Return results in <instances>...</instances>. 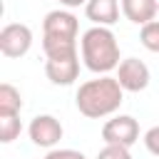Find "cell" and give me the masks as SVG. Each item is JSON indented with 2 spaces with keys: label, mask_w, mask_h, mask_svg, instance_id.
Here are the masks:
<instances>
[{
  "label": "cell",
  "mask_w": 159,
  "mask_h": 159,
  "mask_svg": "<svg viewBox=\"0 0 159 159\" xmlns=\"http://www.w3.org/2000/svg\"><path fill=\"white\" fill-rule=\"evenodd\" d=\"M122 102H124V89H122L119 80L109 77V75H99L94 80L82 82L75 94V104H77L80 114H84L87 119L109 117L122 107Z\"/></svg>",
  "instance_id": "cell-1"
},
{
  "label": "cell",
  "mask_w": 159,
  "mask_h": 159,
  "mask_svg": "<svg viewBox=\"0 0 159 159\" xmlns=\"http://www.w3.org/2000/svg\"><path fill=\"white\" fill-rule=\"evenodd\" d=\"M45 159H87V157L77 149H50Z\"/></svg>",
  "instance_id": "cell-16"
},
{
  "label": "cell",
  "mask_w": 159,
  "mask_h": 159,
  "mask_svg": "<svg viewBox=\"0 0 159 159\" xmlns=\"http://www.w3.org/2000/svg\"><path fill=\"white\" fill-rule=\"evenodd\" d=\"M80 52H82L84 67L89 72H94V75H109L122 62L117 35L104 25H92L89 30L82 32Z\"/></svg>",
  "instance_id": "cell-2"
},
{
  "label": "cell",
  "mask_w": 159,
  "mask_h": 159,
  "mask_svg": "<svg viewBox=\"0 0 159 159\" xmlns=\"http://www.w3.org/2000/svg\"><path fill=\"white\" fill-rule=\"evenodd\" d=\"M119 0H87L84 5V15L92 25H104L112 27L119 20Z\"/></svg>",
  "instance_id": "cell-9"
},
{
  "label": "cell",
  "mask_w": 159,
  "mask_h": 159,
  "mask_svg": "<svg viewBox=\"0 0 159 159\" xmlns=\"http://www.w3.org/2000/svg\"><path fill=\"white\" fill-rule=\"evenodd\" d=\"M154 2H157V10H159V0H154Z\"/></svg>",
  "instance_id": "cell-18"
},
{
  "label": "cell",
  "mask_w": 159,
  "mask_h": 159,
  "mask_svg": "<svg viewBox=\"0 0 159 159\" xmlns=\"http://www.w3.org/2000/svg\"><path fill=\"white\" fill-rule=\"evenodd\" d=\"M55 2H60V5L67 7V10H75V7H80V5H87V0H55Z\"/></svg>",
  "instance_id": "cell-17"
},
{
  "label": "cell",
  "mask_w": 159,
  "mask_h": 159,
  "mask_svg": "<svg viewBox=\"0 0 159 159\" xmlns=\"http://www.w3.org/2000/svg\"><path fill=\"white\" fill-rule=\"evenodd\" d=\"M45 75L52 84L67 87L80 77V52L62 55V57H47L45 60Z\"/></svg>",
  "instance_id": "cell-7"
},
{
  "label": "cell",
  "mask_w": 159,
  "mask_h": 159,
  "mask_svg": "<svg viewBox=\"0 0 159 159\" xmlns=\"http://www.w3.org/2000/svg\"><path fill=\"white\" fill-rule=\"evenodd\" d=\"M97 159H132L129 154V147H122V144H104L97 154Z\"/></svg>",
  "instance_id": "cell-14"
},
{
  "label": "cell",
  "mask_w": 159,
  "mask_h": 159,
  "mask_svg": "<svg viewBox=\"0 0 159 159\" xmlns=\"http://www.w3.org/2000/svg\"><path fill=\"white\" fill-rule=\"evenodd\" d=\"M102 139H104V144L132 147L139 139V122L134 117H129V114H117V117H112V119L104 122Z\"/></svg>",
  "instance_id": "cell-6"
},
{
  "label": "cell",
  "mask_w": 159,
  "mask_h": 159,
  "mask_svg": "<svg viewBox=\"0 0 159 159\" xmlns=\"http://www.w3.org/2000/svg\"><path fill=\"white\" fill-rule=\"evenodd\" d=\"M80 22L70 10H52L42 20V50L45 57H62L77 52Z\"/></svg>",
  "instance_id": "cell-3"
},
{
  "label": "cell",
  "mask_w": 159,
  "mask_h": 159,
  "mask_svg": "<svg viewBox=\"0 0 159 159\" xmlns=\"http://www.w3.org/2000/svg\"><path fill=\"white\" fill-rule=\"evenodd\" d=\"M122 2V12L129 22L134 25H147L157 17V2L154 0H119Z\"/></svg>",
  "instance_id": "cell-10"
},
{
  "label": "cell",
  "mask_w": 159,
  "mask_h": 159,
  "mask_svg": "<svg viewBox=\"0 0 159 159\" xmlns=\"http://www.w3.org/2000/svg\"><path fill=\"white\" fill-rule=\"evenodd\" d=\"M139 40L149 52H159V20H152L147 25H142L139 30Z\"/></svg>",
  "instance_id": "cell-13"
},
{
  "label": "cell",
  "mask_w": 159,
  "mask_h": 159,
  "mask_svg": "<svg viewBox=\"0 0 159 159\" xmlns=\"http://www.w3.org/2000/svg\"><path fill=\"white\" fill-rule=\"evenodd\" d=\"M22 109V94L10 82L0 84V114H20Z\"/></svg>",
  "instance_id": "cell-11"
},
{
  "label": "cell",
  "mask_w": 159,
  "mask_h": 159,
  "mask_svg": "<svg viewBox=\"0 0 159 159\" xmlns=\"http://www.w3.org/2000/svg\"><path fill=\"white\" fill-rule=\"evenodd\" d=\"M117 80H119V84H122L124 92H142V89L149 87L152 75H149V67H147L142 60L127 57V60H122L119 67H117Z\"/></svg>",
  "instance_id": "cell-8"
},
{
  "label": "cell",
  "mask_w": 159,
  "mask_h": 159,
  "mask_svg": "<svg viewBox=\"0 0 159 159\" xmlns=\"http://www.w3.org/2000/svg\"><path fill=\"white\" fill-rule=\"evenodd\" d=\"M22 132V122H20V114H0V142L2 144H10L20 137Z\"/></svg>",
  "instance_id": "cell-12"
},
{
  "label": "cell",
  "mask_w": 159,
  "mask_h": 159,
  "mask_svg": "<svg viewBox=\"0 0 159 159\" xmlns=\"http://www.w3.org/2000/svg\"><path fill=\"white\" fill-rule=\"evenodd\" d=\"M32 47V30L25 22H10L0 30V52L10 60L27 55Z\"/></svg>",
  "instance_id": "cell-4"
},
{
  "label": "cell",
  "mask_w": 159,
  "mask_h": 159,
  "mask_svg": "<svg viewBox=\"0 0 159 159\" xmlns=\"http://www.w3.org/2000/svg\"><path fill=\"white\" fill-rule=\"evenodd\" d=\"M144 147H147L149 154L159 157V124L152 127V129H147V134H144Z\"/></svg>",
  "instance_id": "cell-15"
},
{
  "label": "cell",
  "mask_w": 159,
  "mask_h": 159,
  "mask_svg": "<svg viewBox=\"0 0 159 159\" xmlns=\"http://www.w3.org/2000/svg\"><path fill=\"white\" fill-rule=\"evenodd\" d=\"M27 134H30V139H32L35 147L55 149L60 144L65 129H62V124H60L57 117H52V114H37V117H32V122L27 127Z\"/></svg>",
  "instance_id": "cell-5"
}]
</instances>
